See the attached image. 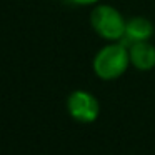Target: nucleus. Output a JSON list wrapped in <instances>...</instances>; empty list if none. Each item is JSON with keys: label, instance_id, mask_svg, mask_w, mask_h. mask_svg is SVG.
Masks as SVG:
<instances>
[{"label": "nucleus", "instance_id": "2", "mask_svg": "<svg viewBox=\"0 0 155 155\" xmlns=\"http://www.w3.org/2000/svg\"><path fill=\"white\" fill-rule=\"evenodd\" d=\"M90 25L102 38L120 42L125 35V18L117 8L110 5H97L90 12Z\"/></svg>", "mask_w": 155, "mask_h": 155}, {"label": "nucleus", "instance_id": "4", "mask_svg": "<svg viewBox=\"0 0 155 155\" xmlns=\"http://www.w3.org/2000/svg\"><path fill=\"white\" fill-rule=\"evenodd\" d=\"M128 55L130 65H134L137 70L147 72L155 67V47L148 40L128 45Z\"/></svg>", "mask_w": 155, "mask_h": 155}, {"label": "nucleus", "instance_id": "5", "mask_svg": "<svg viewBox=\"0 0 155 155\" xmlns=\"http://www.w3.org/2000/svg\"><path fill=\"white\" fill-rule=\"evenodd\" d=\"M153 35V24L145 17H132L125 25V35L122 38L124 45H132L135 42H145Z\"/></svg>", "mask_w": 155, "mask_h": 155}, {"label": "nucleus", "instance_id": "1", "mask_svg": "<svg viewBox=\"0 0 155 155\" xmlns=\"http://www.w3.org/2000/svg\"><path fill=\"white\" fill-rule=\"evenodd\" d=\"M94 72L102 80H115L122 77L130 65L128 47L122 42H114L98 50L94 58Z\"/></svg>", "mask_w": 155, "mask_h": 155}, {"label": "nucleus", "instance_id": "6", "mask_svg": "<svg viewBox=\"0 0 155 155\" xmlns=\"http://www.w3.org/2000/svg\"><path fill=\"white\" fill-rule=\"evenodd\" d=\"M72 2L77 5H94V4H97L98 0H72Z\"/></svg>", "mask_w": 155, "mask_h": 155}, {"label": "nucleus", "instance_id": "3", "mask_svg": "<svg viewBox=\"0 0 155 155\" xmlns=\"http://www.w3.org/2000/svg\"><path fill=\"white\" fill-rule=\"evenodd\" d=\"M67 110L74 120L80 124H92L100 114V105L90 92L75 90L67 98Z\"/></svg>", "mask_w": 155, "mask_h": 155}]
</instances>
